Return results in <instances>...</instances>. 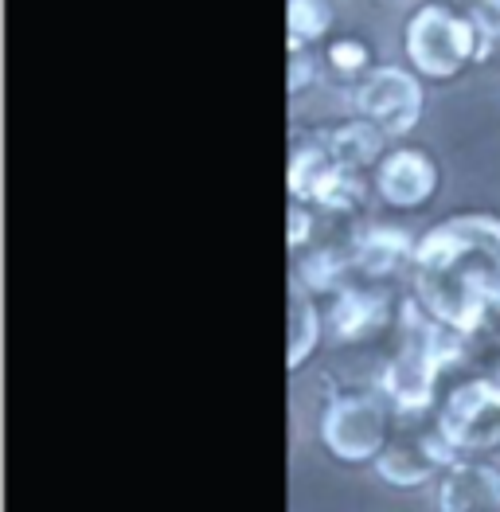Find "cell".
I'll list each match as a JSON object with an SVG mask.
<instances>
[{
    "instance_id": "cell-3",
    "label": "cell",
    "mask_w": 500,
    "mask_h": 512,
    "mask_svg": "<svg viewBox=\"0 0 500 512\" xmlns=\"http://www.w3.org/2000/svg\"><path fill=\"white\" fill-rule=\"evenodd\" d=\"M391 399L383 391H340L321 415V442L336 462L364 466L391 442Z\"/></svg>"
},
{
    "instance_id": "cell-17",
    "label": "cell",
    "mask_w": 500,
    "mask_h": 512,
    "mask_svg": "<svg viewBox=\"0 0 500 512\" xmlns=\"http://www.w3.org/2000/svg\"><path fill=\"white\" fill-rule=\"evenodd\" d=\"M364 200H368V180H364V172L336 169L333 176L325 180V188L317 192L313 208L333 212V215H352L364 208Z\"/></svg>"
},
{
    "instance_id": "cell-14",
    "label": "cell",
    "mask_w": 500,
    "mask_h": 512,
    "mask_svg": "<svg viewBox=\"0 0 500 512\" xmlns=\"http://www.w3.org/2000/svg\"><path fill=\"white\" fill-rule=\"evenodd\" d=\"M356 274V255L352 247H313V255L297 258L293 266V282H301L309 294H340L348 286V278Z\"/></svg>"
},
{
    "instance_id": "cell-16",
    "label": "cell",
    "mask_w": 500,
    "mask_h": 512,
    "mask_svg": "<svg viewBox=\"0 0 500 512\" xmlns=\"http://www.w3.org/2000/svg\"><path fill=\"white\" fill-rule=\"evenodd\" d=\"M286 24H290V47H313L333 28V4L329 0H290Z\"/></svg>"
},
{
    "instance_id": "cell-4",
    "label": "cell",
    "mask_w": 500,
    "mask_h": 512,
    "mask_svg": "<svg viewBox=\"0 0 500 512\" xmlns=\"http://www.w3.org/2000/svg\"><path fill=\"white\" fill-rule=\"evenodd\" d=\"M477 28L446 4H422L407 20V59L426 79H458L469 63H477Z\"/></svg>"
},
{
    "instance_id": "cell-5",
    "label": "cell",
    "mask_w": 500,
    "mask_h": 512,
    "mask_svg": "<svg viewBox=\"0 0 500 512\" xmlns=\"http://www.w3.org/2000/svg\"><path fill=\"white\" fill-rule=\"evenodd\" d=\"M438 434L458 454H489L500 446V380L477 376L458 384L438 411Z\"/></svg>"
},
{
    "instance_id": "cell-9",
    "label": "cell",
    "mask_w": 500,
    "mask_h": 512,
    "mask_svg": "<svg viewBox=\"0 0 500 512\" xmlns=\"http://www.w3.org/2000/svg\"><path fill=\"white\" fill-rule=\"evenodd\" d=\"M438 512H500V470L458 458L438 477Z\"/></svg>"
},
{
    "instance_id": "cell-7",
    "label": "cell",
    "mask_w": 500,
    "mask_h": 512,
    "mask_svg": "<svg viewBox=\"0 0 500 512\" xmlns=\"http://www.w3.org/2000/svg\"><path fill=\"white\" fill-rule=\"evenodd\" d=\"M458 458V450L434 427L387 442L383 454L375 458V473L395 489H418V485H430L438 473H446V466H454Z\"/></svg>"
},
{
    "instance_id": "cell-2",
    "label": "cell",
    "mask_w": 500,
    "mask_h": 512,
    "mask_svg": "<svg viewBox=\"0 0 500 512\" xmlns=\"http://www.w3.org/2000/svg\"><path fill=\"white\" fill-rule=\"evenodd\" d=\"M465 341L458 329L434 321L415 298L403 309V344L399 352L387 360L379 391L391 399V407L399 415H418L430 411L434 391H438V376L458 364L465 356Z\"/></svg>"
},
{
    "instance_id": "cell-10",
    "label": "cell",
    "mask_w": 500,
    "mask_h": 512,
    "mask_svg": "<svg viewBox=\"0 0 500 512\" xmlns=\"http://www.w3.org/2000/svg\"><path fill=\"white\" fill-rule=\"evenodd\" d=\"M391 317V298L387 290H375V286H344L340 294H333L329 305V329H333L336 341L356 344L368 341L372 333H379Z\"/></svg>"
},
{
    "instance_id": "cell-20",
    "label": "cell",
    "mask_w": 500,
    "mask_h": 512,
    "mask_svg": "<svg viewBox=\"0 0 500 512\" xmlns=\"http://www.w3.org/2000/svg\"><path fill=\"white\" fill-rule=\"evenodd\" d=\"M290 247L301 251L305 243H313V204H301V200H290Z\"/></svg>"
},
{
    "instance_id": "cell-1",
    "label": "cell",
    "mask_w": 500,
    "mask_h": 512,
    "mask_svg": "<svg viewBox=\"0 0 500 512\" xmlns=\"http://www.w3.org/2000/svg\"><path fill=\"white\" fill-rule=\"evenodd\" d=\"M415 301L461 337L500 325V215L461 212L430 227L411 258Z\"/></svg>"
},
{
    "instance_id": "cell-12",
    "label": "cell",
    "mask_w": 500,
    "mask_h": 512,
    "mask_svg": "<svg viewBox=\"0 0 500 512\" xmlns=\"http://www.w3.org/2000/svg\"><path fill=\"white\" fill-rule=\"evenodd\" d=\"M321 141H325V149H329L336 165L352 172H368L387 157V133L368 118H360V114L321 129Z\"/></svg>"
},
{
    "instance_id": "cell-13",
    "label": "cell",
    "mask_w": 500,
    "mask_h": 512,
    "mask_svg": "<svg viewBox=\"0 0 500 512\" xmlns=\"http://www.w3.org/2000/svg\"><path fill=\"white\" fill-rule=\"evenodd\" d=\"M325 325L329 317L321 313L317 294H309L301 282L290 278V352H286L290 372L305 368V360H313V352L321 348V337H325Z\"/></svg>"
},
{
    "instance_id": "cell-19",
    "label": "cell",
    "mask_w": 500,
    "mask_h": 512,
    "mask_svg": "<svg viewBox=\"0 0 500 512\" xmlns=\"http://www.w3.org/2000/svg\"><path fill=\"white\" fill-rule=\"evenodd\" d=\"M317 75H321V63H317L313 47H290V94L293 98L317 83Z\"/></svg>"
},
{
    "instance_id": "cell-11",
    "label": "cell",
    "mask_w": 500,
    "mask_h": 512,
    "mask_svg": "<svg viewBox=\"0 0 500 512\" xmlns=\"http://www.w3.org/2000/svg\"><path fill=\"white\" fill-rule=\"evenodd\" d=\"M415 243L403 227H391V223H375L368 231H360L352 239V255H356V274L383 282V278H395L399 270H411V258H415Z\"/></svg>"
},
{
    "instance_id": "cell-6",
    "label": "cell",
    "mask_w": 500,
    "mask_h": 512,
    "mask_svg": "<svg viewBox=\"0 0 500 512\" xmlns=\"http://www.w3.org/2000/svg\"><path fill=\"white\" fill-rule=\"evenodd\" d=\"M352 106L360 118L375 122L387 137H407V133H415L418 118L426 110V90L415 71L387 63V67H372L356 83Z\"/></svg>"
},
{
    "instance_id": "cell-21",
    "label": "cell",
    "mask_w": 500,
    "mask_h": 512,
    "mask_svg": "<svg viewBox=\"0 0 500 512\" xmlns=\"http://www.w3.org/2000/svg\"><path fill=\"white\" fill-rule=\"evenodd\" d=\"M497 380H500V372H497Z\"/></svg>"
},
{
    "instance_id": "cell-18",
    "label": "cell",
    "mask_w": 500,
    "mask_h": 512,
    "mask_svg": "<svg viewBox=\"0 0 500 512\" xmlns=\"http://www.w3.org/2000/svg\"><path fill=\"white\" fill-rule=\"evenodd\" d=\"M325 63L333 67L336 75H344V79H364L372 71V47L364 40H356V36H344V40L329 43Z\"/></svg>"
},
{
    "instance_id": "cell-15",
    "label": "cell",
    "mask_w": 500,
    "mask_h": 512,
    "mask_svg": "<svg viewBox=\"0 0 500 512\" xmlns=\"http://www.w3.org/2000/svg\"><path fill=\"white\" fill-rule=\"evenodd\" d=\"M336 169H340V165L329 157V149H325L321 133H313L309 141H293V149H290V200L313 204V200H317V192L325 188V180H329Z\"/></svg>"
},
{
    "instance_id": "cell-8",
    "label": "cell",
    "mask_w": 500,
    "mask_h": 512,
    "mask_svg": "<svg viewBox=\"0 0 500 512\" xmlns=\"http://www.w3.org/2000/svg\"><path fill=\"white\" fill-rule=\"evenodd\" d=\"M442 184L438 161L426 149H391L379 165H375V192L387 208L399 212H415L422 204L434 200Z\"/></svg>"
}]
</instances>
